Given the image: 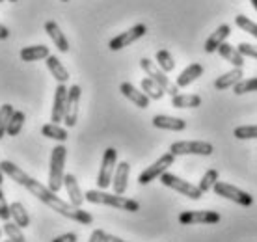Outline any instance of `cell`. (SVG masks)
<instances>
[{
	"label": "cell",
	"instance_id": "cell-1",
	"mask_svg": "<svg viewBox=\"0 0 257 242\" xmlns=\"http://www.w3.org/2000/svg\"><path fill=\"white\" fill-rule=\"evenodd\" d=\"M0 168H2V172L6 173L8 177H12L17 185L25 186L26 190L32 192L39 201H43L47 207H51L52 210H56V212L62 214L64 218H69V220L82 223V225H90V223L93 222V216H91L88 210H82L80 207H75V205L67 203L64 199H60L56 192H52L49 186L41 185L39 181L30 177L25 170H21L19 166L13 164L12 160H2V162H0Z\"/></svg>",
	"mask_w": 257,
	"mask_h": 242
},
{
	"label": "cell",
	"instance_id": "cell-2",
	"mask_svg": "<svg viewBox=\"0 0 257 242\" xmlns=\"http://www.w3.org/2000/svg\"><path fill=\"white\" fill-rule=\"evenodd\" d=\"M86 201L95 205H108L114 209L127 210V212H138L140 210V203L136 199L125 198V196H117V194H108L103 190H88L84 194Z\"/></svg>",
	"mask_w": 257,
	"mask_h": 242
},
{
	"label": "cell",
	"instance_id": "cell-3",
	"mask_svg": "<svg viewBox=\"0 0 257 242\" xmlns=\"http://www.w3.org/2000/svg\"><path fill=\"white\" fill-rule=\"evenodd\" d=\"M65 157H67V149L65 146H56L52 149L51 153V168H49V188L52 192H56L58 194L60 188L64 186V168H65Z\"/></svg>",
	"mask_w": 257,
	"mask_h": 242
},
{
	"label": "cell",
	"instance_id": "cell-4",
	"mask_svg": "<svg viewBox=\"0 0 257 242\" xmlns=\"http://www.w3.org/2000/svg\"><path fill=\"white\" fill-rule=\"evenodd\" d=\"M140 67L146 73H148V77L151 78V80H155V82L159 84L162 89H164V93H168V95H177V91H179V88H177V84L172 82L170 78L166 77V73L159 67V65L155 64L153 60H149V58H142L140 60Z\"/></svg>",
	"mask_w": 257,
	"mask_h": 242
},
{
	"label": "cell",
	"instance_id": "cell-5",
	"mask_svg": "<svg viewBox=\"0 0 257 242\" xmlns=\"http://www.w3.org/2000/svg\"><path fill=\"white\" fill-rule=\"evenodd\" d=\"M159 179H161V183L164 186H168V188H172V190H175V192H179V194H183V196H187V198H190V199H201V196H203V192L199 190L198 186L192 185V183H188V181H183V179L174 175V173L164 172Z\"/></svg>",
	"mask_w": 257,
	"mask_h": 242
},
{
	"label": "cell",
	"instance_id": "cell-6",
	"mask_svg": "<svg viewBox=\"0 0 257 242\" xmlns=\"http://www.w3.org/2000/svg\"><path fill=\"white\" fill-rule=\"evenodd\" d=\"M117 166V151L114 147H108L103 155V162H101V170H99V175H97V185L101 190L108 188L112 185V177H114V172H116Z\"/></svg>",
	"mask_w": 257,
	"mask_h": 242
},
{
	"label": "cell",
	"instance_id": "cell-7",
	"mask_svg": "<svg viewBox=\"0 0 257 242\" xmlns=\"http://www.w3.org/2000/svg\"><path fill=\"white\" fill-rule=\"evenodd\" d=\"M212 190H214L216 196H222V198H225V199H231L233 203L242 205V207H250V205H253V196H251V194L240 190V188H237V186H233V185L222 183V181H216V185L212 186Z\"/></svg>",
	"mask_w": 257,
	"mask_h": 242
},
{
	"label": "cell",
	"instance_id": "cell-8",
	"mask_svg": "<svg viewBox=\"0 0 257 242\" xmlns=\"http://www.w3.org/2000/svg\"><path fill=\"white\" fill-rule=\"evenodd\" d=\"M175 162V155L172 153H164L159 160H155L153 164L148 166L144 172L140 173V177H138V183L140 185H149L151 181L155 179H159L164 172H168V168L170 166H174Z\"/></svg>",
	"mask_w": 257,
	"mask_h": 242
},
{
	"label": "cell",
	"instance_id": "cell-9",
	"mask_svg": "<svg viewBox=\"0 0 257 242\" xmlns=\"http://www.w3.org/2000/svg\"><path fill=\"white\" fill-rule=\"evenodd\" d=\"M214 147L209 142H174L172 147H170V153L175 155V157H181V155H201V157H209L212 155Z\"/></svg>",
	"mask_w": 257,
	"mask_h": 242
},
{
	"label": "cell",
	"instance_id": "cell-10",
	"mask_svg": "<svg viewBox=\"0 0 257 242\" xmlns=\"http://www.w3.org/2000/svg\"><path fill=\"white\" fill-rule=\"evenodd\" d=\"M146 32H148V26L138 23L133 28H128L127 32H123L119 36H116L114 39H110L108 49L110 51H121V49H125L128 45H133L135 41H138L142 36H146Z\"/></svg>",
	"mask_w": 257,
	"mask_h": 242
},
{
	"label": "cell",
	"instance_id": "cell-11",
	"mask_svg": "<svg viewBox=\"0 0 257 242\" xmlns=\"http://www.w3.org/2000/svg\"><path fill=\"white\" fill-rule=\"evenodd\" d=\"M80 95H82V89H80L78 84H73L67 89V102H65V115H64V123L67 127H75L77 125Z\"/></svg>",
	"mask_w": 257,
	"mask_h": 242
},
{
	"label": "cell",
	"instance_id": "cell-12",
	"mask_svg": "<svg viewBox=\"0 0 257 242\" xmlns=\"http://www.w3.org/2000/svg\"><path fill=\"white\" fill-rule=\"evenodd\" d=\"M222 220L216 210H185L179 214V223L194 225V223H218Z\"/></svg>",
	"mask_w": 257,
	"mask_h": 242
},
{
	"label": "cell",
	"instance_id": "cell-13",
	"mask_svg": "<svg viewBox=\"0 0 257 242\" xmlns=\"http://www.w3.org/2000/svg\"><path fill=\"white\" fill-rule=\"evenodd\" d=\"M67 89L65 84H58L56 86V91H54V104H52V112H51V121L58 125L60 121H64L65 115V102H67Z\"/></svg>",
	"mask_w": 257,
	"mask_h": 242
},
{
	"label": "cell",
	"instance_id": "cell-14",
	"mask_svg": "<svg viewBox=\"0 0 257 242\" xmlns=\"http://www.w3.org/2000/svg\"><path fill=\"white\" fill-rule=\"evenodd\" d=\"M128 173H131V164H128V162H119V164L116 166V172H114V177H112V188H114V194L123 196V194L127 192Z\"/></svg>",
	"mask_w": 257,
	"mask_h": 242
},
{
	"label": "cell",
	"instance_id": "cell-15",
	"mask_svg": "<svg viewBox=\"0 0 257 242\" xmlns=\"http://www.w3.org/2000/svg\"><path fill=\"white\" fill-rule=\"evenodd\" d=\"M64 186H65V190H67V196H69V203L75 205V207H82L86 198H84L82 190H80V186H78L77 177H75L73 173H65Z\"/></svg>",
	"mask_w": 257,
	"mask_h": 242
},
{
	"label": "cell",
	"instance_id": "cell-16",
	"mask_svg": "<svg viewBox=\"0 0 257 242\" xmlns=\"http://www.w3.org/2000/svg\"><path fill=\"white\" fill-rule=\"evenodd\" d=\"M153 127L157 129H164V131H185L187 129V121L181 119V117H174V115H155L153 119Z\"/></svg>",
	"mask_w": 257,
	"mask_h": 242
},
{
	"label": "cell",
	"instance_id": "cell-17",
	"mask_svg": "<svg viewBox=\"0 0 257 242\" xmlns=\"http://www.w3.org/2000/svg\"><path fill=\"white\" fill-rule=\"evenodd\" d=\"M119 91H121L131 102H135L138 108H148L149 106V101H151V99H149L144 91H138L131 82H123L121 86H119Z\"/></svg>",
	"mask_w": 257,
	"mask_h": 242
},
{
	"label": "cell",
	"instance_id": "cell-18",
	"mask_svg": "<svg viewBox=\"0 0 257 242\" xmlns=\"http://www.w3.org/2000/svg\"><path fill=\"white\" fill-rule=\"evenodd\" d=\"M201 75H203V65L190 64L188 67H185V69L181 71V75L177 77L175 84H177V88H187V86H190L192 82H196Z\"/></svg>",
	"mask_w": 257,
	"mask_h": 242
},
{
	"label": "cell",
	"instance_id": "cell-19",
	"mask_svg": "<svg viewBox=\"0 0 257 242\" xmlns=\"http://www.w3.org/2000/svg\"><path fill=\"white\" fill-rule=\"evenodd\" d=\"M229 34H231V26L229 25H222L218 26L214 32L209 36V39L205 41V52H214V51H218V47L222 43H224L225 39L229 38Z\"/></svg>",
	"mask_w": 257,
	"mask_h": 242
},
{
	"label": "cell",
	"instance_id": "cell-20",
	"mask_svg": "<svg viewBox=\"0 0 257 242\" xmlns=\"http://www.w3.org/2000/svg\"><path fill=\"white\" fill-rule=\"evenodd\" d=\"M45 32L49 34V38L52 39V43L58 47L60 52L69 51V41H67V38L64 36V32L60 30L58 23H54V21H47V23H45Z\"/></svg>",
	"mask_w": 257,
	"mask_h": 242
},
{
	"label": "cell",
	"instance_id": "cell-21",
	"mask_svg": "<svg viewBox=\"0 0 257 242\" xmlns=\"http://www.w3.org/2000/svg\"><path fill=\"white\" fill-rule=\"evenodd\" d=\"M218 54L224 58V60H227L233 67H238V69L244 67V56L237 51V47H233V45L225 43L224 41V43L218 47Z\"/></svg>",
	"mask_w": 257,
	"mask_h": 242
},
{
	"label": "cell",
	"instance_id": "cell-22",
	"mask_svg": "<svg viewBox=\"0 0 257 242\" xmlns=\"http://www.w3.org/2000/svg\"><path fill=\"white\" fill-rule=\"evenodd\" d=\"M45 60H47V67H49V71H51L52 77L56 78V82L65 84L67 80H69V71L62 65V62L58 60V56H52V54H49Z\"/></svg>",
	"mask_w": 257,
	"mask_h": 242
},
{
	"label": "cell",
	"instance_id": "cell-23",
	"mask_svg": "<svg viewBox=\"0 0 257 242\" xmlns=\"http://www.w3.org/2000/svg\"><path fill=\"white\" fill-rule=\"evenodd\" d=\"M51 52H49V47L45 45H32V47H25L21 51V60L23 62H38V60H45Z\"/></svg>",
	"mask_w": 257,
	"mask_h": 242
},
{
	"label": "cell",
	"instance_id": "cell-24",
	"mask_svg": "<svg viewBox=\"0 0 257 242\" xmlns=\"http://www.w3.org/2000/svg\"><path fill=\"white\" fill-rule=\"evenodd\" d=\"M240 80H242V69L235 67V69L227 71V73H224L222 77L216 78V80H214V88L227 89V88H231V86H235L237 82H240Z\"/></svg>",
	"mask_w": 257,
	"mask_h": 242
},
{
	"label": "cell",
	"instance_id": "cell-25",
	"mask_svg": "<svg viewBox=\"0 0 257 242\" xmlns=\"http://www.w3.org/2000/svg\"><path fill=\"white\" fill-rule=\"evenodd\" d=\"M10 212H12V218L13 222L19 225L21 229H26L28 225H30V216H28V210L26 207L21 201H13L10 205Z\"/></svg>",
	"mask_w": 257,
	"mask_h": 242
},
{
	"label": "cell",
	"instance_id": "cell-26",
	"mask_svg": "<svg viewBox=\"0 0 257 242\" xmlns=\"http://www.w3.org/2000/svg\"><path fill=\"white\" fill-rule=\"evenodd\" d=\"M201 104L199 95H174L172 97V106L174 108H198Z\"/></svg>",
	"mask_w": 257,
	"mask_h": 242
},
{
	"label": "cell",
	"instance_id": "cell-27",
	"mask_svg": "<svg viewBox=\"0 0 257 242\" xmlns=\"http://www.w3.org/2000/svg\"><path fill=\"white\" fill-rule=\"evenodd\" d=\"M41 134L45 138H51V140H56V142L67 140V131L62 129L60 125H56V123H47V125H43L41 127Z\"/></svg>",
	"mask_w": 257,
	"mask_h": 242
},
{
	"label": "cell",
	"instance_id": "cell-28",
	"mask_svg": "<svg viewBox=\"0 0 257 242\" xmlns=\"http://www.w3.org/2000/svg\"><path fill=\"white\" fill-rule=\"evenodd\" d=\"M25 121H26V115L25 112H21V110H15L12 115V119H10V123H8V131L6 134L8 136H17V134L23 131V127H25Z\"/></svg>",
	"mask_w": 257,
	"mask_h": 242
},
{
	"label": "cell",
	"instance_id": "cell-29",
	"mask_svg": "<svg viewBox=\"0 0 257 242\" xmlns=\"http://www.w3.org/2000/svg\"><path fill=\"white\" fill-rule=\"evenodd\" d=\"M142 91H144L149 99H153V101H159V99L164 97V89L155 82V80H151V78H144V80H142Z\"/></svg>",
	"mask_w": 257,
	"mask_h": 242
},
{
	"label": "cell",
	"instance_id": "cell-30",
	"mask_svg": "<svg viewBox=\"0 0 257 242\" xmlns=\"http://www.w3.org/2000/svg\"><path fill=\"white\" fill-rule=\"evenodd\" d=\"M216 181H218V172H216L214 168H211V170H207V172L203 173V177H201V181H199L198 188L205 194V192L212 190V186L216 185Z\"/></svg>",
	"mask_w": 257,
	"mask_h": 242
},
{
	"label": "cell",
	"instance_id": "cell-31",
	"mask_svg": "<svg viewBox=\"0 0 257 242\" xmlns=\"http://www.w3.org/2000/svg\"><path fill=\"white\" fill-rule=\"evenodd\" d=\"M4 233H6L8 235V238H10V240L12 242H28L25 238V235H23V231H21V227L19 225H17V223L15 222H10V220H8L6 223H4Z\"/></svg>",
	"mask_w": 257,
	"mask_h": 242
},
{
	"label": "cell",
	"instance_id": "cell-32",
	"mask_svg": "<svg viewBox=\"0 0 257 242\" xmlns=\"http://www.w3.org/2000/svg\"><path fill=\"white\" fill-rule=\"evenodd\" d=\"M13 106L12 104H2L0 106V140L4 138V134H6L8 131V123H10V119H12V115H13Z\"/></svg>",
	"mask_w": 257,
	"mask_h": 242
},
{
	"label": "cell",
	"instance_id": "cell-33",
	"mask_svg": "<svg viewBox=\"0 0 257 242\" xmlns=\"http://www.w3.org/2000/svg\"><path fill=\"white\" fill-rule=\"evenodd\" d=\"M157 65L161 67L164 73H170V71H174L175 69V62H174V58H172V54L168 51H159L157 52Z\"/></svg>",
	"mask_w": 257,
	"mask_h": 242
},
{
	"label": "cell",
	"instance_id": "cell-34",
	"mask_svg": "<svg viewBox=\"0 0 257 242\" xmlns=\"http://www.w3.org/2000/svg\"><path fill=\"white\" fill-rule=\"evenodd\" d=\"M235 25H237L242 32H248L250 36H253V38L257 39V25L253 21L248 19L246 15H237V17H235Z\"/></svg>",
	"mask_w": 257,
	"mask_h": 242
},
{
	"label": "cell",
	"instance_id": "cell-35",
	"mask_svg": "<svg viewBox=\"0 0 257 242\" xmlns=\"http://www.w3.org/2000/svg\"><path fill=\"white\" fill-rule=\"evenodd\" d=\"M235 138L238 140H257V125H246V127L235 129Z\"/></svg>",
	"mask_w": 257,
	"mask_h": 242
},
{
	"label": "cell",
	"instance_id": "cell-36",
	"mask_svg": "<svg viewBox=\"0 0 257 242\" xmlns=\"http://www.w3.org/2000/svg\"><path fill=\"white\" fill-rule=\"evenodd\" d=\"M233 88H235V93H237V95L250 93V91H257V77L248 78V80H240V82H237Z\"/></svg>",
	"mask_w": 257,
	"mask_h": 242
},
{
	"label": "cell",
	"instance_id": "cell-37",
	"mask_svg": "<svg viewBox=\"0 0 257 242\" xmlns=\"http://www.w3.org/2000/svg\"><path fill=\"white\" fill-rule=\"evenodd\" d=\"M237 51L242 54V56H250L257 60V45H250V43H238Z\"/></svg>",
	"mask_w": 257,
	"mask_h": 242
},
{
	"label": "cell",
	"instance_id": "cell-38",
	"mask_svg": "<svg viewBox=\"0 0 257 242\" xmlns=\"http://www.w3.org/2000/svg\"><path fill=\"white\" fill-rule=\"evenodd\" d=\"M12 218V212H10V205H8L6 198H4V192L0 190V220L8 222Z\"/></svg>",
	"mask_w": 257,
	"mask_h": 242
},
{
	"label": "cell",
	"instance_id": "cell-39",
	"mask_svg": "<svg viewBox=\"0 0 257 242\" xmlns=\"http://www.w3.org/2000/svg\"><path fill=\"white\" fill-rule=\"evenodd\" d=\"M77 240H78L77 233H64V235L56 236L52 242H77Z\"/></svg>",
	"mask_w": 257,
	"mask_h": 242
},
{
	"label": "cell",
	"instance_id": "cell-40",
	"mask_svg": "<svg viewBox=\"0 0 257 242\" xmlns=\"http://www.w3.org/2000/svg\"><path fill=\"white\" fill-rule=\"evenodd\" d=\"M103 235H104L103 229H95L90 235V240H88V242H103Z\"/></svg>",
	"mask_w": 257,
	"mask_h": 242
},
{
	"label": "cell",
	"instance_id": "cell-41",
	"mask_svg": "<svg viewBox=\"0 0 257 242\" xmlns=\"http://www.w3.org/2000/svg\"><path fill=\"white\" fill-rule=\"evenodd\" d=\"M103 242H127V240H123V238H119V236H116V235L104 233V235H103Z\"/></svg>",
	"mask_w": 257,
	"mask_h": 242
},
{
	"label": "cell",
	"instance_id": "cell-42",
	"mask_svg": "<svg viewBox=\"0 0 257 242\" xmlns=\"http://www.w3.org/2000/svg\"><path fill=\"white\" fill-rule=\"evenodd\" d=\"M8 38H10V30L4 25H0V39H8Z\"/></svg>",
	"mask_w": 257,
	"mask_h": 242
},
{
	"label": "cell",
	"instance_id": "cell-43",
	"mask_svg": "<svg viewBox=\"0 0 257 242\" xmlns=\"http://www.w3.org/2000/svg\"><path fill=\"white\" fill-rule=\"evenodd\" d=\"M2 181H4V172H2V168H0V185H2Z\"/></svg>",
	"mask_w": 257,
	"mask_h": 242
},
{
	"label": "cell",
	"instance_id": "cell-44",
	"mask_svg": "<svg viewBox=\"0 0 257 242\" xmlns=\"http://www.w3.org/2000/svg\"><path fill=\"white\" fill-rule=\"evenodd\" d=\"M250 2H251V6H253V10L257 12V0H250Z\"/></svg>",
	"mask_w": 257,
	"mask_h": 242
},
{
	"label": "cell",
	"instance_id": "cell-45",
	"mask_svg": "<svg viewBox=\"0 0 257 242\" xmlns=\"http://www.w3.org/2000/svg\"><path fill=\"white\" fill-rule=\"evenodd\" d=\"M2 233H4V231H2V229H0V236H2Z\"/></svg>",
	"mask_w": 257,
	"mask_h": 242
},
{
	"label": "cell",
	"instance_id": "cell-46",
	"mask_svg": "<svg viewBox=\"0 0 257 242\" xmlns=\"http://www.w3.org/2000/svg\"><path fill=\"white\" fill-rule=\"evenodd\" d=\"M10 2H17V0H10Z\"/></svg>",
	"mask_w": 257,
	"mask_h": 242
},
{
	"label": "cell",
	"instance_id": "cell-47",
	"mask_svg": "<svg viewBox=\"0 0 257 242\" xmlns=\"http://www.w3.org/2000/svg\"><path fill=\"white\" fill-rule=\"evenodd\" d=\"M62 2H69V0H62Z\"/></svg>",
	"mask_w": 257,
	"mask_h": 242
},
{
	"label": "cell",
	"instance_id": "cell-48",
	"mask_svg": "<svg viewBox=\"0 0 257 242\" xmlns=\"http://www.w3.org/2000/svg\"><path fill=\"white\" fill-rule=\"evenodd\" d=\"M4 242H12V240H4Z\"/></svg>",
	"mask_w": 257,
	"mask_h": 242
},
{
	"label": "cell",
	"instance_id": "cell-49",
	"mask_svg": "<svg viewBox=\"0 0 257 242\" xmlns=\"http://www.w3.org/2000/svg\"><path fill=\"white\" fill-rule=\"evenodd\" d=\"M0 2H4V0H0Z\"/></svg>",
	"mask_w": 257,
	"mask_h": 242
}]
</instances>
